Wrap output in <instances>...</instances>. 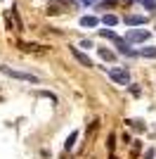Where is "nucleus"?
Listing matches in <instances>:
<instances>
[{
    "label": "nucleus",
    "instance_id": "obj_1",
    "mask_svg": "<svg viewBox=\"0 0 156 159\" xmlns=\"http://www.w3.org/2000/svg\"><path fill=\"white\" fill-rule=\"evenodd\" d=\"M0 71L7 74V76H12V79H19V81H28V83H38V76H33V74H24V71H14L10 66H0Z\"/></svg>",
    "mask_w": 156,
    "mask_h": 159
},
{
    "label": "nucleus",
    "instance_id": "obj_3",
    "mask_svg": "<svg viewBox=\"0 0 156 159\" xmlns=\"http://www.w3.org/2000/svg\"><path fill=\"white\" fill-rule=\"evenodd\" d=\"M71 55H73V57H76V60L80 62V64H83V66H92L90 57H88V55H83V52H80V50H78V48H71Z\"/></svg>",
    "mask_w": 156,
    "mask_h": 159
},
{
    "label": "nucleus",
    "instance_id": "obj_8",
    "mask_svg": "<svg viewBox=\"0 0 156 159\" xmlns=\"http://www.w3.org/2000/svg\"><path fill=\"white\" fill-rule=\"evenodd\" d=\"M142 55H144V57H154V60H156V48H154V45L142 48Z\"/></svg>",
    "mask_w": 156,
    "mask_h": 159
},
{
    "label": "nucleus",
    "instance_id": "obj_2",
    "mask_svg": "<svg viewBox=\"0 0 156 159\" xmlns=\"http://www.w3.org/2000/svg\"><path fill=\"white\" fill-rule=\"evenodd\" d=\"M109 76L116 83H121V86H125V83H130V76H128V71H123V69H111L109 71Z\"/></svg>",
    "mask_w": 156,
    "mask_h": 159
},
{
    "label": "nucleus",
    "instance_id": "obj_9",
    "mask_svg": "<svg viewBox=\"0 0 156 159\" xmlns=\"http://www.w3.org/2000/svg\"><path fill=\"white\" fill-rule=\"evenodd\" d=\"M104 24H106V26H114V24H116V21H118V17H114V14H104Z\"/></svg>",
    "mask_w": 156,
    "mask_h": 159
},
{
    "label": "nucleus",
    "instance_id": "obj_10",
    "mask_svg": "<svg viewBox=\"0 0 156 159\" xmlns=\"http://www.w3.org/2000/svg\"><path fill=\"white\" fill-rule=\"evenodd\" d=\"M76 135H78L76 131H73L71 135H69V140H66V150H71V147H73V140H76Z\"/></svg>",
    "mask_w": 156,
    "mask_h": 159
},
{
    "label": "nucleus",
    "instance_id": "obj_4",
    "mask_svg": "<svg viewBox=\"0 0 156 159\" xmlns=\"http://www.w3.org/2000/svg\"><path fill=\"white\" fill-rule=\"evenodd\" d=\"M147 36H149L147 31H128V33H125V40H135V43H140V40H144Z\"/></svg>",
    "mask_w": 156,
    "mask_h": 159
},
{
    "label": "nucleus",
    "instance_id": "obj_11",
    "mask_svg": "<svg viewBox=\"0 0 156 159\" xmlns=\"http://www.w3.org/2000/svg\"><path fill=\"white\" fill-rule=\"evenodd\" d=\"M99 55H102L104 60H114V52H111V50H99Z\"/></svg>",
    "mask_w": 156,
    "mask_h": 159
},
{
    "label": "nucleus",
    "instance_id": "obj_6",
    "mask_svg": "<svg viewBox=\"0 0 156 159\" xmlns=\"http://www.w3.org/2000/svg\"><path fill=\"white\" fill-rule=\"evenodd\" d=\"M21 50H26V52H31V50H43V45H38V43H19Z\"/></svg>",
    "mask_w": 156,
    "mask_h": 159
},
{
    "label": "nucleus",
    "instance_id": "obj_12",
    "mask_svg": "<svg viewBox=\"0 0 156 159\" xmlns=\"http://www.w3.org/2000/svg\"><path fill=\"white\" fill-rule=\"evenodd\" d=\"M144 2H147V7H154L156 5V0H144Z\"/></svg>",
    "mask_w": 156,
    "mask_h": 159
},
{
    "label": "nucleus",
    "instance_id": "obj_5",
    "mask_svg": "<svg viewBox=\"0 0 156 159\" xmlns=\"http://www.w3.org/2000/svg\"><path fill=\"white\" fill-rule=\"evenodd\" d=\"M123 21H125V24H130V26H137V24H144V21H147V17H140V14H128Z\"/></svg>",
    "mask_w": 156,
    "mask_h": 159
},
{
    "label": "nucleus",
    "instance_id": "obj_7",
    "mask_svg": "<svg viewBox=\"0 0 156 159\" xmlns=\"http://www.w3.org/2000/svg\"><path fill=\"white\" fill-rule=\"evenodd\" d=\"M80 24H83V26H97V19H95V17H83V19H80Z\"/></svg>",
    "mask_w": 156,
    "mask_h": 159
}]
</instances>
